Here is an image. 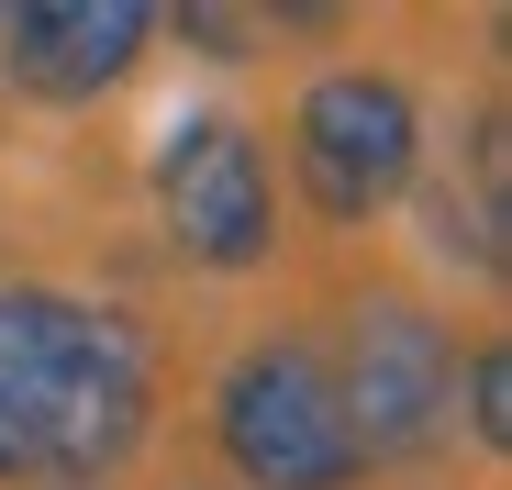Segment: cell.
<instances>
[{
  "label": "cell",
  "mask_w": 512,
  "mask_h": 490,
  "mask_svg": "<svg viewBox=\"0 0 512 490\" xmlns=\"http://www.w3.org/2000/svg\"><path fill=\"white\" fill-rule=\"evenodd\" d=\"M156 379L112 312L0 290V490H90L145 446Z\"/></svg>",
  "instance_id": "6da1fadb"
},
{
  "label": "cell",
  "mask_w": 512,
  "mask_h": 490,
  "mask_svg": "<svg viewBox=\"0 0 512 490\" xmlns=\"http://www.w3.org/2000/svg\"><path fill=\"white\" fill-rule=\"evenodd\" d=\"M212 435L234 457L245 490H357L368 457H357V424L334 401V368L312 346H245L212 390Z\"/></svg>",
  "instance_id": "7a4b0ae2"
},
{
  "label": "cell",
  "mask_w": 512,
  "mask_h": 490,
  "mask_svg": "<svg viewBox=\"0 0 512 490\" xmlns=\"http://www.w3.org/2000/svg\"><path fill=\"white\" fill-rule=\"evenodd\" d=\"M290 168H301V201H312L323 223H379V212L412 190V168H423V112H412V90L379 78V67L312 78L301 112H290Z\"/></svg>",
  "instance_id": "3957f363"
},
{
  "label": "cell",
  "mask_w": 512,
  "mask_h": 490,
  "mask_svg": "<svg viewBox=\"0 0 512 490\" xmlns=\"http://www.w3.org/2000/svg\"><path fill=\"white\" fill-rule=\"evenodd\" d=\"M156 223L167 245H179L190 268L212 279H245V268H268V156H256V134L234 112H190V123H167L156 145Z\"/></svg>",
  "instance_id": "277c9868"
},
{
  "label": "cell",
  "mask_w": 512,
  "mask_h": 490,
  "mask_svg": "<svg viewBox=\"0 0 512 490\" xmlns=\"http://www.w3.org/2000/svg\"><path fill=\"white\" fill-rule=\"evenodd\" d=\"M446 379H457L446 323L423 301H368L346 335V379H334V401L357 424V457H423L446 435V401H457Z\"/></svg>",
  "instance_id": "5b68a950"
},
{
  "label": "cell",
  "mask_w": 512,
  "mask_h": 490,
  "mask_svg": "<svg viewBox=\"0 0 512 490\" xmlns=\"http://www.w3.org/2000/svg\"><path fill=\"white\" fill-rule=\"evenodd\" d=\"M145 34H156L145 0H34V12H0V78L23 101L78 112V101H101V90L134 78Z\"/></svg>",
  "instance_id": "8992f818"
},
{
  "label": "cell",
  "mask_w": 512,
  "mask_h": 490,
  "mask_svg": "<svg viewBox=\"0 0 512 490\" xmlns=\"http://www.w3.org/2000/svg\"><path fill=\"white\" fill-rule=\"evenodd\" d=\"M446 390H468V435L501 457V446H512V357H501V346H468V368H457Z\"/></svg>",
  "instance_id": "52a82bcc"
},
{
  "label": "cell",
  "mask_w": 512,
  "mask_h": 490,
  "mask_svg": "<svg viewBox=\"0 0 512 490\" xmlns=\"http://www.w3.org/2000/svg\"><path fill=\"white\" fill-rule=\"evenodd\" d=\"M167 34H179V45H201L212 67H245L256 45H268V12H223V0H190V12L167 23Z\"/></svg>",
  "instance_id": "ba28073f"
}]
</instances>
